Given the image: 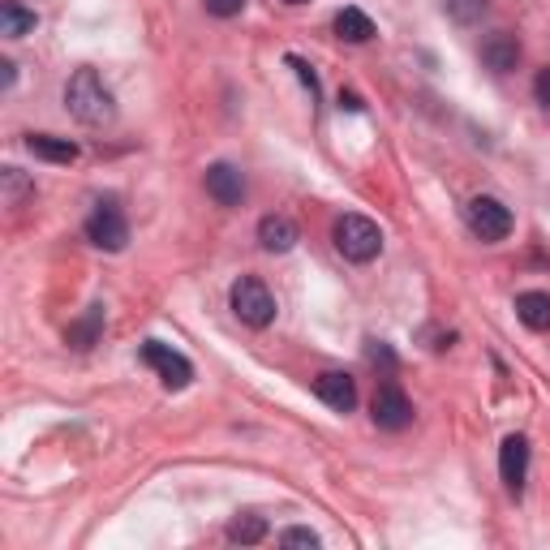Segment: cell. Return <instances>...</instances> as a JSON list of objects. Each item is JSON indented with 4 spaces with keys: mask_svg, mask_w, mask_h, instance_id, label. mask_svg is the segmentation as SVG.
I'll return each instance as SVG.
<instances>
[{
    "mask_svg": "<svg viewBox=\"0 0 550 550\" xmlns=\"http://www.w3.org/2000/svg\"><path fill=\"white\" fill-rule=\"evenodd\" d=\"M35 9H26L18 5V0H9V5H0V35H9V39H22V35H35Z\"/></svg>",
    "mask_w": 550,
    "mask_h": 550,
    "instance_id": "obj_15",
    "label": "cell"
},
{
    "mask_svg": "<svg viewBox=\"0 0 550 550\" xmlns=\"http://www.w3.org/2000/svg\"><path fill=\"white\" fill-rule=\"evenodd\" d=\"M65 108L74 112V121H82V125H108L117 117V99H112V91L95 69H78V74L65 82Z\"/></svg>",
    "mask_w": 550,
    "mask_h": 550,
    "instance_id": "obj_1",
    "label": "cell"
},
{
    "mask_svg": "<svg viewBox=\"0 0 550 550\" xmlns=\"http://www.w3.org/2000/svg\"><path fill=\"white\" fill-rule=\"evenodd\" d=\"M465 215H469V228H473V233L482 237V241H490V245L512 233V211L503 207L499 198H490V194H477L469 207H465Z\"/></svg>",
    "mask_w": 550,
    "mask_h": 550,
    "instance_id": "obj_6",
    "label": "cell"
},
{
    "mask_svg": "<svg viewBox=\"0 0 550 550\" xmlns=\"http://www.w3.org/2000/svg\"><path fill=\"white\" fill-rule=\"evenodd\" d=\"M482 61H486V69H495V74H508V69H516V61H520L516 35H508V31L486 35L482 39Z\"/></svg>",
    "mask_w": 550,
    "mask_h": 550,
    "instance_id": "obj_12",
    "label": "cell"
},
{
    "mask_svg": "<svg viewBox=\"0 0 550 550\" xmlns=\"http://www.w3.org/2000/svg\"><path fill=\"white\" fill-rule=\"evenodd\" d=\"M233 314L241 318L245 327L263 331L275 323V297L271 288L263 280H254V275H241V280L233 284Z\"/></svg>",
    "mask_w": 550,
    "mask_h": 550,
    "instance_id": "obj_3",
    "label": "cell"
},
{
    "mask_svg": "<svg viewBox=\"0 0 550 550\" xmlns=\"http://www.w3.org/2000/svg\"><path fill=\"white\" fill-rule=\"evenodd\" d=\"M258 245L267 254H288L297 245V224L288 215H263L258 220Z\"/></svg>",
    "mask_w": 550,
    "mask_h": 550,
    "instance_id": "obj_11",
    "label": "cell"
},
{
    "mask_svg": "<svg viewBox=\"0 0 550 550\" xmlns=\"http://www.w3.org/2000/svg\"><path fill=\"white\" fill-rule=\"evenodd\" d=\"M370 417H374V426L379 430L396 434V430H404L413 422V404L392 379H387V383H379V392H374V400H370Z\"/></svg>",
    "mask_w": 550,
    "mask_h": 550,
    "instance_id": "obj_7",
    "label": "cell"
},
{
    "mask_svg": "<svg viewBox=\"0 0 550 550\" xmlns=\"http://www.w3.org/2000/svg\"><path fill=\"white\" fill-rule=\"evenodd\" d=\"M288 65H293V69H297V78H301V82H306V86H310V95L318 99V78L310 74V65H306V61H301V56H288Z\"/></svg>",
    "mask_w": 550,
    "mask_h": 550,
    "instance_id": "obj_24",
    "label": "cell"
},
{
    "mask_svg": "<svg viewBox=\"0 0 550 550\" xmlns=\"http://www.w3.org/2000/svg\"><path fill=\"white\" fill-rule=\"evenodd\" d=\"M245 9V0H207V13L211 18H237Z\"/></svg>",
    "mask_w": 550,
    "mask_h": 550,
    "instance_id": "obj_22",
    "label": "cell"
},
{
    "mask_svg": "<svg viewBox=\"0 0 550 550\" xmlns=\"http://www.w3.org/2000/svg\"><path fill=\"white\" fill-rule=\"evenodd\" d=\"M26 151L39 155V159H48V164H74V159H78V142L52 138V134H31V138H26Z\"/></svg>",
    "mask_w": 550,
    "mask_h": 550,
    "instance_id": "obj_14",
    "label": "cell"
},
{
    "mask_svg": "<svg viewBox=\"0 0 550 550\" xmlns=\"http://www.w3.org/2000/svg\"><path fill=\"white\" fill-rule=\"evenodd\" d=\"M331 241H336V250L349 258V263H374L383 250L379 224L366 220V215H340L336 228H331Z\"/></svg>",
    "mask_w": 550,
    "mask_h": 550,
    "instance_id": "obj_2",
    "label": "cell"
},
{
    "mask_svg": "<svg viewBox=\"0 0 550 550\" xmlns=\"http://www.w3.org/2000/svg\"><path fill=\"white\" fill-rule=\"evenodd\" d=\"M366 357H370V366H383L387 374H392V370H396V353H392V349H387V344H383V340H370V344H366Z\"/></svg>",
    "mask_w": 550,
    "mask_h": 550,
    "instance_id": "obj_21",
    "label": "cell"
},
{
    "mask_svg": "<svg viewBox=\"0 0 550 550\" xmlns=\"http://www.w3.org/2000/svg\"><path fill=\"white\" fill-rule=\"evenodd\" d=\"M142 361L159 374V383H164L168 392H181V387H190V379H194L190 357H181L177 349H168V344H159V340L142 344Z\"/></svg>",
    "mask_w": 550,
    "mask_h": 550,
    "instance_id": "obj_5",
    "label": "cell"
},
{
    "mask_svg": "<svg viewBox=\"0 0 550 550\" xmlns=\"http://www.w3.org/2000/svg\"><path fill=\"white\" fill-rule=\"evenodd\" d=\"M207 194L220 202V207H241V198H245V177H241V168L233 164H211L207 168Z\"/></svg>",
    "mask_w": 550,
    "mask_h": 550,
    "instance_id": "obj_10",
    "label": "cell"
},
{
    "mask_svg": "<svg viewBox=\"0 0 550 550\" xmlns=\"http://www.w3.org/2000/svg\"><path fill=\"white\" fill-rule=\"evenodd\" d=\"M86 241L99 245V250H108V254L125 250L129 220H125V211H121L112 198H108V202H95V211L86 215Z\"/></svg>",
    "mask_w": 550,
    "mask_h": 550,
    "instance_id": "obj_4",
    "label": "cell"
},
{
    "mask_svg": "<svg viewBox=\"0 0 550 550\" xmlns=\"http://www.w3.org/2000/svg\"><path fill=\"white\" fill-rule=\"evenodd\" d=\"M13 78H18V65H13V61H0V82H5V91L13 86Z\"/></svg>",
    "mask_w": 550,
    "mask_h": 550,
    "instance_id": "obj_26",
    "label": "cell"
},
{
    "mask_svg": "<svg viewBox=\"0 0 550 550\" xmlns=\"http://www.w3.org/2000/svg\"><path fill=\"white\" fill-rule=\"evenodd\" d=\"M284 5H310V0H284Z\"/></svg>",
    "mask_w": 550,
    "mask_h": 550,
    "instance_id": "obj_27",
    "label": "cell"
},
{
    "mask_svg": "<svg viewBox=\"0 0 550 550\" xmlns=\"http://www.w3.org/2000/svg\"><path fill=\"white\" fill-rule=\"evenodd\" d=\"M0 181H5V202H9V207H22V202L35 194V181H26L22 168H5V172H0Z\"/></svg>",
    "mask_w": 550,
    "mask_h": 550,
    "instance_id": "obj_20",
    "label": "cell"
},
{
    "mask_svg": "<svg viewBox=\"0 0 550 550\" xmlns=\"http://www.w3.org/2000/svg\"><path fill=\"white\" fill-rule=\"evenodd\" d=\"M516 318L529 331H550V293H538V288L520 293L516 297Z\"/></svg>",
    "mask_w": 550,
    "mask_h": 550,
    "instance_id": "obj_13",
    "label": "cell"
},
{
    "mask_svg": "<svg viewBox=\"0 0 550 550\" xmlns=\"http://www.w3.org/2000/svg\"><path fill=\"white\" fill-rule=\"evenodd\" d=\"M228 538H233V542H241V546H254V542H263V538H267V520H263V516H250V512H245V516H237L233 525H228Z\"/></svg>",
    "mask_w": 550,
    "mask_h": 550,
    "instance_id": "obj_19",
    "label": "cell"
},
{
    "mask_svg": "<svg viewBox=\"0 0 550 550\" xmlns=\"http://www.w3.org/2000/svg\"><path fill=\"white\" fill-rule=\"evenodd\" d=\"M499 477L503 486L512 490V495H520L525 490V477H529V439L525 434H508L499 447Z\"/></svg>",
    "mask_w": 550,
    "mask_h": 550,
    "instance_id": "obj_8",
    "label": "cell"
},
{
    "mask_svg": "<svg viewBox=\"0 0 550 550\" xmlns=\"http://www.w3.org/2000/svg\"><path fill=\"white\" fill-rule=\"evenodd\" d=\"M99 331H104V306H91L74 327L65 331V340L74 344V349H91V344L99 340Z\"/></svg>",
    "mask_w": 550,
    "mask_h": 550,
    "instance_id": "obj_17",
    "label": "cell"
},
{
    "mask_svg": "<svg viewBox=\"0 0 550 550\" xmlns=\"http://www.w3.org/2000/svg\"><path fill=\"white\" fill-rule=\"evenodd\" d=\"M486 9H490V0H443V13L456 26H477L486 18Z\"/></svg>",
    "mask_w": 550,
    "mask_h": 550,
    "instance_id": "obj_18",
    "label": "cell"
},
{
    "mask_svg": "<svg viewBox=\"0 0 550 550\" xmlns=\"http://www.w3.org/2000/svg\"><path fill=\"white\" fill-rule=\"evenodd\" d=\"M533 95H538L542 108H550V69H542V74L533 78Z\"/></svg>",
    "mask_w": 550,
    "mask_h": 550,
    "instance_id": "obj_25",
    "label": "cell"
},
{
    "mask_svg": "<svg viewBox=\"0 0 550 550\" xmlns=\"http://www.w3.org/2000/svg\"><path fill=\"white\" fill-rule=\"evenodd\" d=\"M314 396L327 404V409H336V413H353V404H357V383L349 379V374H340V370H323L314 379Z\"/></svg>",
    "mask_w": 550,
    "mask_h": 550,
    "instance_id": "obj_9",
    "label": "cell"
},
{
    "mask_svg": "<svg viewBox=\"0 0 550 550\" xmlns=\"http://www.w3.org/2000/svg\"><path fill=\"white\" fill-rule=\"evenodd\" d=\"M336 35L344 39V43H366V39H374V22L366 18L361 9H340L336 13Z\"/></svg>",
    "mask_w": 550,
    "mask_h": 550,
    "instance_id": "obj_16",
    "label": "cell"
},
{
    "mask_svg": "<svg viewBox=\"0 0 550 550\" xmlns=\"http://www.w3.org/2000/svg\"><path fill=\"white\" fill-rule=\"evenodd\" d=\"M280 542L284 546H318V533H310V529H284Z\"/></svg>",
    "mask_w": 550,
    "mask_h": 550,
    "instance_id": "obj_23",
    "label": "cell"
}]
</instances>
